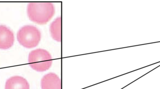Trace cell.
<instances>
[{
	"label": "cell",
	"instance_id": "cell-1",
	"mask_svg": "<svg viewBox=\"0 0 160 89\" xmlns=\"http://www.w3.org/2000/svg\"><path fill=\"white\" fill-rule=\"evenodd\" d=\"M27 15L30 20L37 24H46L55 14V7L51 2H32L27 6Z\"/></svg>",
	"mask_w": 160,
	"mask_h": 89
},
{
	"label": "cell",
	"instance_id": "cell-2",
	"mask_svg": "<svg viewBox=\"0 0 160 89\" xmlns=\"http://www.w3.org/2000/svg\"><path fill=\"white\" fill-rule=\"evenodd\" d=\"M28 62L32 69L37 72H43L51 67L52 58L48 51L37 49L29 53Z\"/></svg>",
	"mask_w": 160,
	"mask_h": 89
},
{
	"label": "cell",
	"instance_id": "cell-3",
	"mask_svg": "<svg viewBox=\"0 0 160 89\" xmlns=\"http://www.w3.org/2000/svg\"><path fill=\"white\" fill-rule=\"evenodd\" d=\"M41 33L36 27L26 25L20 29L17 34V39L20 44L27 48L37 47L40 42Z\"/></svg>",
	"mask_w": 160,
	"mask_h": 89
},
{
	"label": "cell",
	"instance_id": "cell-4",
	"mask_svg": "<svg viewBox=\"0 0 160 89\" xmlns=\"http://www.w3.org/2000/svg\"><path fill=\"white\" fill-rule=\"evenodd\" d=\"M15 38L12 31L6 26L0 25V49H8L14 44Z\"/></svg>",
	"mask_w": 160,
	"mask_h": 89
},
{
	"label": "cell",
	"instance_id": "cell-5",
	"mask_svg": "<svg viewBox=\"0 0 160 89\" xmlns=\"http://www.w3.org/2000/svg\"><path fill=\"white\" fill-rule=\"evenodd\" d=\"M41 87L42 89H62V82L57 74L49 73L42 78Z\"/></svg>",
	"mask_w": 160,
	"mask_h": 89
},
{
	"label": "cell",
	"instance_id": "cell-6",
	"mask_svg": "<svg viewBox=\"0 0 160 89\" xmlns=\"http://www.w3.org/2000/svg\"><path fill=\"white\" fill-rule=\"evenodd\" d=\"M5 89H30V85L23 77L16 76L7 80Z\"/></svg>",
	"mask_w": 160,
	"mask_h": 89
},
{
	"label": "cell",
	"instance_id": "cell-7",
	"mask_svg": "<svg viewBox=\"0 0 160 89\" xmlns=\"http://www.w3.org/2000/svg\"><path fill=\"white\" fill-rule=\"evenodd\" d=\"M51 35L56 42L62 41V18L58 17L51 24L50 27Z\"/></svg>",
	"mask_w": 160,
	"mask_h": 89
}]
</instances>
